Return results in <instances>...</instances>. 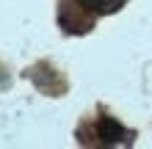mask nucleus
Segmentation results:
<instances>
[{
	"mask_svg": "<svg viewBox=\"0 0 152 149\" xmlns=\"http://www.w3.org/2000/svg\"><path fill=\"white\" fill-rule=\"evenodd\" d=\"M97 138L105 146H116V144H130L133 133L124 130L113 116H100V121H97Z\"/></svg>",
	"mask_w": 152,
	"mask_h": 149,
	"instance_id": "obj_1",
	"label": "nucleus"
},
{
	"mask_svg": "<svg viewBox=\"0 0 152 149\" xmlns=\"http://www.w3.org/2000/svg\"><path fill=\"white\" fill-rule=\"evenodd\" d=\"M77 3L83 6V11H88V14H113V11H119L127 0H77Z\"/></svg>",
	"mask_w": 152,
	"mask_h": 149,
	"instance_id": "obj_2",
	"label": "nucleus"
}]
</instances>
